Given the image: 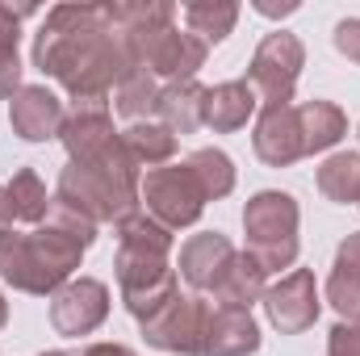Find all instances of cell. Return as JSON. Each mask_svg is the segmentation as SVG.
Here are the masks:
<instances>
[{
    "label": "cell",
    "instance_id": "obj_28",
    "mask_svg": "<svg viewBox=\"0 0 360 356\" xmlns=\"http://www.w3.org/2000/svg\"><path fill=\"white\" fill-rule=\"evenodd\" d=\"M21 92V55H17V38H0V96H17Z\"/></svg>",
    "mask_w": 360,
    "mask_h": 356
},
{
    "label": "cell",
    "instance_id": "obj_23",
    "mask_svg": "<svg viewBox=\"0 0 360 356\" xmlns=\"http://www.w3.org/2000/svg\"><path fill=\"white\" fill-rule=\"evenodd\" d=\"M239 21V4L235 0H193L184 4V30L193 38H201L205 46L210 42H222Z\"/></svg>",
    "mask_w": 360,
    "mask_h": 356
},
{
    "label": "cell",
    "instance_id": "obj_17",
    "mask_svg": "<svg viewBox=\"0 0 360 356\" xmlns=\"http://www.w3.org/2000/svg\"><path fill=\"white\" fill-rule=\"evenodd\" d=\"M264 289H269V272H264V265H260L252 252H235V260L226 265L222 281L214 285V298H218V306L252 310V302H260Z\"/></svg>",
    "mask_w": 360,
    "mask_h": 356
},
{
    "label": "cell",
    "instance_id": "obj_4",
    "mask_svg": "<svg viewBox=\"0 0 360 356\" xmlns=\"http://www.w3.org/2000/svg\"><path fill=\"white\" fill-rule=\"evenodd\" d=\"M55 201H63L68 210L89 218L92 227H101V222L117 227L126 214L139 210V189H126L109 172L89 168V164H68L59 177V189H55Z\"/></svg>",
    "mask_w": 360,
    "mask_h": 356
},
{
    "label": "cell",
    "instance_id": "obj_22",
    "mask_svg": "<svg viewBox=\"0 0 360 356\" xmlns=\"http://www.w3.org/2000/svg\"><path fill=\"white\" fill-rule=\"evenodd\" d=\"M122 143H126V151L134 155L139 168H164L176 155V134L164 122H134L122 134Z\"/></svg>",
    "mask_w": 360,
    "mask_h": 356
},
{
    "label": "cell",
    "instance_id": "obj_14",
    "mask_svg": "<svg viewBox=\"0 0 360 356\" xmlns=\"http://www.w3.org/2000/svg\"><path fill=\"white\" fill-rule=\"evenodd\" d=\"M59 139H63L72 164H89V160H96V155L117 139V130H113V117H109L105 105H76V109L68 113Z\"/></svg>",
    "mask_w": 360,
    "mask_h": 356
},
{
    "label": "cell",
    "instance_id": "obj_9",
    "mask_svg": "<svg viewBox=\"0 0 360 356\" xmlns=\"http://www.w3.org/2000/svg\"><path fill=\"white\" fill-rule=\"evenodd\" d=\"M109 319V289L96 276H72L51 293V327L59 336H89Z\"/></svg>",
    "mask_w": 360,
    "mask_h": 356
},
{
    "label": "cell",
    "instance_id": "obj_26",
    "mask_svg": "<svg viewBox=\"0 0 360 356\" xmlns=\"http://www.w3.org/2000/svg\"><path fill=\"white\" fill-rule=\"evenodd\" d=\"M319 193L335 205H348L360 197V155L356 151H340L319 168Z\"/></svg>",
    "mask_w": 360,
    "mask_h": 356
},
{
    "label": "cell",
    "instance_id": "obj_18",
    "mask_svg": "<svg viewBox=\"0 0 360 356\" xmlns=\"http://www.w3.org/2000/svg\"><path fill=\"white\" fill-rule=\"evenodd\" d=\"M327 302L340 310V319H360V231L348 235L335 252V268L327 281Z\"/></svg>",
    "mask_w": 360,
    "mask_h": 356
},
{
    "label": "cell",
    "instance_id": "obj_19",
    "mask_svg": "<svg viewBox=\"0 0 360 356\" xmlns=\"http://www.w3.org/2000/svg\"><path fill=\"white\" fill-rule=\"evenodd\" d=\"M297 126H302V151L306 155L331 151L348 134V117L331 101H306V105H297Z\"/></svg>",
    "mask_w": 360,
    "mask_h": 356
},
{
    "label": "cell",
    "instance_id": "obj_16",
    "mask_svg": "<svg viewBox=\"0 0 360 356\" xmlns=\"http://www.w3.org/2000/svg\"><path fill=\"white\" fill-rule=\"evenodd\" d=\"M260 348V327L252 310L239 306H218L205 327V352L201 356H252Z\"/></svg>",
    "mask_w": 360,
    "mask_h": 356
},
{
    "label": "cell",
    "instance_id": "obj_11",
    "mask_svg": "<svg viewBox=\"0 0 360 356\" xmlns=\"http://www.w3.org/2000/svg\"><path fill=\"white\" fill-rule=\"evenodd\" d=\"M8 122L25 143H46V139H59L68 113H63V101L46 84H21V92L8 101Z\"/></svg>",
    "mask_w": 360,
    "mask_h": 356
},
{
    "label": "cell",
    "instance_id": "obj_33",
    "mask_svg": "<svg viewBox=\"0 0 360 356\" xmlns=\"http://www.w3.org/2000/svg\"><path fill=\"white\" fill-rule=\"evenodd\" d=\"M4 227H13V222H8V205H4V184H0V231H4Z\"/></svg>",
    "mask_w": 360,
    "mask_h": 356
},
{
    "label": "cell",
    "instance_id": "obj_15",
    "mask_svg": "<svg viewBox=\"0 0 360 356\" xmlns=\"http://www.w3.org/2000/svg\"><path fill=\"white\" fill-rule=\"evenodd\" d=\"M260 96L248 80H226V84H214L205 89V101H201V126L218 130V134H231V130H243L248 117L256 113Z\"/></svg>",
    "mask_w": 360,
    "mask_h": 356
},
{
    "label": "cell",
    "instance_id": "obj_21",
    "mask_svg": "<svg viewBox=\"0 0 360 356\" xmlns=\"http://www.w3.org/2000/svg\"><path fill=\"white\" fill-rule=\"evenodd\" d=\"M201 101H205V89L197 80H176V84L164 89L155 113L164 117V126L172 134H193L201 126Z\"/></svg>",
    "mask_w": 360,
    "mask_h": 356
},
{
    "label": "cell",
    "instance_id": "obj_2",
    "mask_svg": "<svg viewBox=\"0 0 360 356\" xmlns=\"http://www.w3.org/2000/svg\"><path fill=\"white\" fill-rule=\"evenodd\" d=\"M92 239H96V227L89 218H80L76 210L55 201L51 218L38 231H30V235H21L13 227L0 231V281H8L21 293L46 298L72 281V272L80 268Z\"/></svg>",
    "mask_w": 360,
    "mask_h": 356
},
{
    "label": "cell",
    "instance_id": "obj_20",
    "mask_svg": "<svg viewBox=\"0 0 360 356\" xmlns=\"http://www.w3.org/2000/svg\"><path fill=\"white\" fill-rule=\"evenodd\" d=\"M4 205H8V222L42 227L51 218L55 197H46V184L38 180L34 168H21V172H13V180L4 184Z\"/></svg>",
    "mask_w": 360,
    "mask_h": 356
},
{
    "label": "cell",
    "instance_id": "obj_25",
    "mask_svg": "<svg viewBox=\"0 0 360 356\" xmlns=\"http://www.w3.org/2000/svg\"><path fill=\"white\" fill-rule=\"evenodd\" d=\"M160 96H164V84H160L151 72L139 68L130 80H122V84L113 89V109H117L122 117H130V122H143L147 113L160 109Z\"/></svg>",
    "mask_w": 360,
    "mask_h": 356
},
{
    "label": "cell",
    "instance_id": "obj_27",
    "mask_svg": "<svg viewBox=\"0 0 360 356\" xmlns=\"http://www.w3.org/2000/svg\"><path fill=\"white\" fill-rule=\"evenodd\" d=\"M184 164L193 168V177L205 189L210 201H218V197H226V193L235 189V164H231V155L218 151V147H197Z\"/></svg>",
    "mask_w": 360,
    "mask_h": 356
},
{
    "label": "cell",
    "instance_id": "obj_13",
    "mask_svg": "<svg viewBox=\"0 0 360 356\" xmlns=\"http://www.w3.org/2000/svg\"><path fill=\"white\" fill-rule=\"evenodd\" d=\"M231 260H235L231 239L218 235V231H201V235H193V239L180 248V276H184L197 293H205V289H214V285L222 281V272H226Z\"/></svg>",
    "mask_w": 360,
    "mask_h": 356
},
{
    "label": "cell",
    "instance_id": "obj_32",
    "mask_svg": "<svg viewBox=\"0 0 360 356\" xmlns=\"http://www.w3.org/2000/svg\"><path fill=\"white\" fill-rule=\"evenodd\" d=\"M256 13H264V17H289V13H297V0H289V4H264V0H256Z\"/></svg>",
    "mask_w": 360,
    "mask_h": 356
},
{
    "label": "cell",
    "instance_id": "obj_8",
    "mask_svg": "<svg viewBox=\"0 0 360 356\" xmlns=\"http://www.w3.org/2000/svg\"><path fill=\"white\" fill-rule=\"evenodd\" d=\"M210 302H201L197 293L188 298H172L168 306H160L147 323H143V336L147 344L164 348V352L176 356H201L205 352V327H210Z\"/></svg>",
    "mask_w": 360,
    "mask_h": 356
},
{
    "label": "cell",
    "instance_id": "obj_3",
    "mask_svg": "<svg viewBox=\"0 0 360 356\" xmlns=\"http://www.w3.org/2000/svg\"><path fill=\"white\" fill-rule=\"evenodd\" d=\"M297 222H302V210L281 189H264L243 205L248 252L264 265V272L293 268V260H297Z\"/></svg>",
    "mask_w": 360,
    "mask_h": 356
},
{
    "label": "cell",
    "instance_id": "obj_36",
    "mask_svg": "<svg viewBox=\"0 0 360 356\" xmlns=\"http://www.w3.org/2000/svg\"><path fill=\"white\" fill-rule=\"evenodd\" d=\"M356 201H360V197H356Z\"/></svg>",
    "mask_w": 360,
    "mask_h": 356
},
{
    "label": "cell",
    "instance_id": "obj_30",
    "mask_svg": "<svg viewBox=\"0 0 360 356\" xmlns=\"http://www.w3.org/2000/svg\"><path fill=\"white\" fill-rule=\"evenodd\" d=\"M331 38H335V51L340 55H348L352 63H360V17H344Z\"/></svg>",
    "mask_w": 360,
    "mask_h": 356
},
{
    "label": "cell",
    "instance_id": "obj_6",
    "mask_svg": "<svg viewBox=\"0 0 360 356\" xmlns=\"http://www.w3.org/2000/svg\"><path fill=\"white\" fill-rule=\"evenodd\" d=\"M117 285H122V302L126 310L147 323L160 306H168L176 298V268L168 265V256H147V252H126L117 248Z\"/></svg>",
    "mask_w": 360,
    "mask_h": 356
},
{
    "label": "cell",
    "instance_id": "obj_31",
    "mask_svg": "<svg viewBox=\"0 0 360 356\" xmlns=\"http://www.w3.org/2000/svg\"><path fill=\"white\" fill-rule=\"evenodd\" d=\"M80 356H134L126 344H92V348H84Z\"/></svg>",
    "mask_w": 360,
    "mask_h": 356
},
{
    "label": "cell",
    "instance_id": "obj_7",
    "mask_svg": "<svg viewBox=\"0 0 360 356\" xmlns=\"http://www.w3.org/2000/svg\"><path fill=\"white\" fill-rule=\"evenodd\" d=\"M302 63H306V51H302L297 34L276 30L256 46L252 68H248V84L256 89V96L264 105H289L293 89H297V76H302Z\"/></svg>",
    "mask_w": 360,
    "mask_h": 356
},
{
    "label": "cell",
    "instance_id": "obj_34",
    "mask_svg": "<svg viewBox=\"0 0 360 356\" xmlns=\"http://www.w3.org/2000/svg\"><path fill=\"white\" fill-rule=\"evenodd\" d=\"M8 323V302H4V293H0V327Z\"/></svg>",
    "mask_w": 360,
    "mask_h": 356
},
{
    "label": "cell",
    "instance_id": "obj_35",
    "mask_svg": "<svg viewBox=\"0 0 360 356\" xmlns=\"http://www.w3.org/2000/svg\"><path fill=\"white\" fill-rule=\"evenodd\" d=\"M42 356H68V352H42Z\"/></svg>",
    "mask_w": 360,
    "mask_h": 356
},
{
    "label": "cell",
    "instance_id": "obj_1",
    "mask_svg": "<svg viewBox=\"0 0 360 356\" xmlns=\"http://www.w3.org/2000/svg\"><path fill=\"white\" fill-rule=\"evenodd\" d=\"M34 68L55 76L76 105H109V92L139 72L105 4H59L34 38Z\"/></svg>",
    "mask_w": 360,
    "mask_h": 356
},
{
    "label": "cell",
    "instance_id": "obj_10",
    "mask_svg": "<svg viewBox=\"0 0 360 356\" xmlns=\"http://www.w3.org/2000/svg\"><path fill=\"white\" fill-rule=\"evenodd\" d=\"M260 302H264L269 323L281 331V336H297V331L314 327V319H319V310H323V302H319V285H314V272H310V268H293V272H285L276 285L264 289Z\"/></svg>",
    "mask_w": 360,
    "mask_h": 356
},
{
    "label": "cell",
    "instance_id": "obj_24",
    "mask_svg": "<svg viewBox=\"0 0 360 356\" xmlns=\"http://www.w3.org/2000/svg\"><path fill=\"white\" fill-rule=\"evenodd\" d=\"M117 248H126V252H147V256H168V252H172V231L160 227L151 214L134 210V214H126V218L117 222Z\"/></svg>",
    "mask_w": 360,
    "mask_h": 356
},
{
    "label": "cell",
    "instance_id": "obj_5",
    "mask_svg": "<svg viewBox=\"0 0 360 356\" xmlns=\"http://www.w3.org/2000/svg\"><path fill=\"white\" fill-rule=\"evenodd\" d=\"M139 201L147 205L143 214H151L160 227L180 231V227H193L205 210V189L197 184L188 164H164V168H151L143 184H139Z\"/></svg>",
    "mask_w": 360,
    "mask_h": 356
},
{
    "label": "cell",
    "instance_id": "obj_29",
    "mask_svg": "<svg viewBox=\"0 0 360 356\" xmlns=\"http://www.w3.org/2000/svg\"><path fill=\"white\" fill-rule=\"evenodd\" d=\"M327 356H360V319H344V323L331 331Z\"/></svg>",
    "mask_w": 360,
    "mask_h": 356
},
{
    "label": "cell",
    "instance_id": "obj_12",
    "mask_svg": "<svg viewBox=\"0 0 360 356\" xmlns=\"http://www.w3.org/2000/svg\"><path fill=\"white\" fill-rule=\"evenodd\" d=\"M256 155L272 168H289L297 164L302 151V126H297V105H264L260 122H256Z\"/></svg>",
    "mask_w": 360,
    "mask_h": 356
}]
</instances>
